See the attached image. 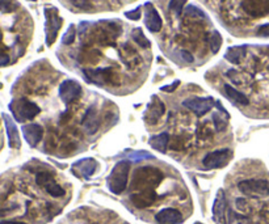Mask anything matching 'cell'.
I'll return each mask as SVG.
<instances>
[{"mask_svg": "<svg viewBox=\"0 0 269 224\" xmlns=\"http://www.w3.org/2000/svg\"><path fill=\"white\" fill-rule=\"evenodd\" d=\"M145 24H146V28L152 33H158L162 29V24H163L162 19L151 3L145 4Z\"/></svg>", "mask_w": 269, "mask_h": 224, "instance_id": "4fadbf2b", "label": "cell"}, {"mask_svg": "<svg viewBox=\"0 0 269 224\" xmlns=\"http://www.w3.org/2000/svg\"><path fill=\"white\" fill-rule=\"evenodd\" d=\"M228 212H230V210H228V206H227L225 193H223V190H219L218 194H217V198H215L214 206H213V216H214V220L219 224H226L227 214Z\"/></svg>", "mask_w": 269, "mask_h": 224, "instance_id": "7c38bea8", "label": "cell"}, {"mask_svg": "<svg viewBox=\"0 0 269 224\" xmlns=\"http://www.w3.org/2000/svg\"><path fill=\"white\" fill-rule=\"evenodd\" d=\"M164 112H166L164 104L160 101L159 97L154 96L151 98V102L148 104L146 113H145V121L150 125H154L159 121L160 117L164 114Z\"/></svg>", "mask_w": 269, "mask_h": 224, "instance_id": "5bb4252c", "label": "cell"}, {"mask_svg": "<svg viewBox=\"0 0 269 224\" xmlns=\"http://www.w3.org/2000/svg\"><path fill=\"white\" fill-rule=\"evenodd\" d=\"M242 8L249 16H265L269 13V0H243Z\"/></svg>", "mask_w": 269, "mask_h": 224, "instance_id": "8fae6325", "label": "cell"}, {"mask_svg": "<svg viewBox=\"0 0 269 224\" xmlns=\"http://www.w3.org/2000/svg\"><path fill=\"white\" fill-rule=\"evenodd\" d=\"M82 96V87L75 80H64L59 85V97L64 104H72Z\"/></svg>", "mask_w": 269, "mask_h": 224, "instance_id": "ba28073f", "label": "cell"}, {"mask_svg": "<svg viewBox=\"0 0 269 224\" xmlns=\"http://www.w3.org/2000/svg\"><path fill=\"white\" fill-rule=\"evenodd\" d=\"M221 45H222V37H221V34H219L217 30H214L210 37L211 51H213V53H218V50L221 49Z\"/></svg>", "mask_w": 269, "mask_h": 224, "instance_id": "4316f807", "label": "cell"}, {"mask_svg": "<svg viewBox=\"0 0 269 224\" xmlns=\"http://www.w3.org/2000/svg\"><path fill=\"white\" fill-rule=\"evenodd\" d=\"M179 85H180V81L176 80V81H173L171 85H166V87H162V91H163V92L171 93V92H173V91H175V89H176Z\"/></svg>", "mask_w": 269, "mask_h": 224, "instance_id": "d590c367", "label": "cell"}, {"mask_svg": "<svg viewBox=\"0 0 269 224\" xmlns=\"http://www.w3.org/2000/svg\"><path fill=\"white\" fill-rule=\"evenodd\" d=\"M185 15L188 17H200V19H206V15L202 12L201 9L194 7V5H188L185 8Z\"/></svg>", "mask_w": 269, "mask_h": 224, "instance_id": "f546056e", "label": "cell"}, {"mask_svg": "<svg viewBox=\"0 0 269 224\" xmlns=\"http://www.w3.org/2000/svg\"><path fill=\"white\" fill-rule=\"evenodd\" d=\"M232 152L227 148H223V149H218V151H214V152L207 153L204 160H202V164L205 168H209V169H218V168H223L228 164V161L231 160Z\"/></svg>", "mask_w": 269, "mask_h": 224, "instance_id": "52a82bcc", "label": "cell"}, {"mask_svg": "<svg viewBox=\"0 0 269 224\" xmlns=\"http://www.w3.org/2000/svg\"><path fill=\"white\" fill-rule=\"evenodd\" d=\"M162 172L154 167H142L134 173L133 178V189L137 191L154 190L152 187L156 186L162 180Z\"/></svg>", "mask_w": 269, "mask_h": 224, "instance_id": "6da1fadb", "label": "cell"}, {"mask_svg": "<svg viewBox=\"0 0 269 224\" xmlns=\"http://www.w3.org/2000/svg\"><path fill=\"white\" fill-rule=\"evenodd\" d=\"M45 17H46V26H45V30H46V45L47 46H51L54 43L57 36H58L59 29L62 28L63 19L59 17L57 8H53V7L51 8L50 7L45 8Z\"/></svg>", "mask_w": 269, "mask_h": 224, "instance_id": "5b68a950", "label": "cell"}, {"mask_svg": "<svg viewBox=\"0 0 269 224\" xmlns=\"http://www.w3.org/2000/svg\"><path fill=\"white\" fill-rule=\"evenodd\" d=\"M130 170V163L126 160L118 161L108 177V186L113 194H121L126 189L127 177Z\"/></svg>", "mask_w": 269, "mask_h": 224, "instance_id": "7a4b0ae2", "label": "cell"}, {"mask_svg": "<svg viewBox=\"0 0 269 224\" xmlns=\"http://www.w3.org/2000/svg\"><path fill=\"white\" fill-rule=\"evenodd\" d=\"M36 182H37V185L42 186L43 189L53 197H63L64 195V190L62 189V186H59L55 182L54 177L49 172L38 173L36 176Z\"/></svg>", "mask_w": 269, "mask_h": 224, "instance_id": "9c48e42d", "label": "cell"}, {"mask_svg": "<svg viewBox=\"0 0 269 224\" xmlns=\"http://www.w3.org/2000/svg\"><path fill=\"white\" fill-rule=\"evenodd\" d=\"M196 224H201V223H196Z\"/></svg>", "mask_w": 269, "mask_h": 224, "instance_id": "b9f144b4", "label": "cell"}, {"mask_svg": "<svg viewBox=\"0 0 269 224\" xmlns=\"http://www.w3.org/2000/svg\"><path fill=\"white\" fill-rule=\"evenodd\" d=\"M257 36H260V37H269V24L260 26L259 30H257Z\"/></svg>", "mask_w": 269, "mask_h": 224, "instance_id": "e575fe53", "label": "cell"}, {"mask_svg": "<svg viewBox=\"0 0 269 224\" xmlns=\"http://www.w3.org/2000/svg\"><path fill=\"white\" fill-rule=\"evenodd\" d=\"M30 1H36V0H30Z\"/></svg>", "mask_w": 269, "mask_h": 224, "instance_id": "60d3db41", "label": "cell"}, {"mask_svg": "<svg viewBox=\"0 0 269 224\" xmlns=\"http://www.w3.org/2000/svg\"><path fill=\"white\" fill-rule=\"evenodd\" d=\"M227 76L230 77L232 83H235V84H239L240 83V79H238V71H235V70L227 71Z\"/></svg>", "mask_w": 269, "mask_h": 224, "instance_id": "8d00e7d4", "label": "cell"}, {"mask_svg": "<svg viewBox=\"0 0 269 224\" xmlns=\"http://www.w3.org/2000/svg\"><path fill=\"white\" fill-rule=\"evenodd\" d=\"M186 1H188V0H171L168 5L169 11L175 13V15H180V13L183 12V8H184V5Z\"/></svg>", "mask_w": 269, "mask_h": 224, "instance_id": "f1b7e54d", "label": "cell"}, {"mask_svg": "<svg viewBox=\"0 0 269 224\" xmlns=\"http://www.w3.org/2000/svg\"><path fill=\"white\" fill-rule=\"evenodd\" d=\"M168 142H169V135L167 134V132H162L160 135L151 136L150 140H148L150 146H151L154 149H156V151H159V152L162 153H164L166 151H167Z\"/></svg>", "mask_w": 269, "mask_h": 224, "instance_id": "603a6c76", "label": "cell"}, {"mask_svg": "<svg viewBox=\"0 0 269 224\" xmlns=\"http://www.w3.org/2000/svg\"><path fill=\"white\" fill-rule=\"evenodd\" d=\"M71 3L74 7L79 9H83L85 12H89L93 9L92 0H71Z\"/></svg>", "mask_w": 269, "mask_h": 224, "instance_id": "83f0119b", "label": "cell"}, {"mask_svg": "<svg viewBox=\"0 0 269 224\" xmlns=\"http://www.w3.org/2000/svg\"><path fill=\"white\" fill-rule=\"evenodd\" d=\"M215 106H217V109L219 110V113H215V114L213 115L214 126L218 131H225L227 129V125H228V118H230V115H228L226 109L223 108L222 104L219 101L215 102Z\"/></svg>", "mask_w": 269, "mask_h": 224, "instance_id": "44dd1931", "label": "cell"}, {"mask_svg": "<svg viewBox=\"0 0 269 224\" xmlns=\"http://www.w3.org/2000/svg\"><path fill=\"white\" fill-rule=\"evenodd\" d=\"M82 125H83L85 131L88 132V134H95L99 130V127H100V119H99L96 109L93 106L87 109L84 117H83V121H82Z\"/></svg>", "mask_w": 269, "mask_h": 224, "instance_id": "ac0fdd59", "label": "cell"}, {"mask_svg": "<svg viewBox=\"0 0 269 224\" xmlns=\"http://www.w3.org/2000/svg\"><path fill=\"white\" fill-rule=\"evenodd\" d=\"M158 224H180L183 223V215L175 208H164L155 216Z\"/></svg>", "mask_w": 269, "mask_h": 224, "instance_id": "e0dca14e", "label": "cell"}, {"mask_svg": "<svg viewBox=\"0 0 269 224\" xmlns=\"http://www.w3.org/2000/svg\"><path fill=\"white\" fill-rule=\"evenodd\" d=\"M9 64V55L4 50L0 49V67Z\"/></svg>", "mask_w": 269, "mask_h": 224, "instance_id": "836d02e7", "label": "cell"}, {"mask_svg": "<svg viewBox=\"0 0 269 224\" xmlns=\"http://www.w3.org/2000/svg\"><path fill=\"white\" fill-rule=\"evenodd\" d=\"M238 187L244 195L253 198L269 195V182L267 180H244L238 184Z\"/></svg>", "mask_w": 269, "mask_h": 224, "instance_id": "8992f818", "label": "cell"}, {"mask_svg": "<svg viewBox=\"0 0 269 224\" xmlns=\"http://www.w3.org/2000/svg\"><path fill=\"white\" fill-rule=\"evenodd\" d=\"M129 157L133 161H139L145 160V159H150V157H152V155L148 152H145V151H137V152H130Z\"/></svg>", "mask_w": 269, "mask_h": 224, "instance_id": "1f68e13d", "label": "cell"}, {"mask_svg": "<svg viewBox=\"0 0 269 224\" xmlns=\"http://www.w3.org/2000/svg\"><path fill=\"white\" fill-rule=\"evenodd\" d=\"M125 16L129 19V20H139L141 19V7H138L137 9H133V11H129V12L125 13Z\"/></svg>", "mask_w": 269, "mask_h": 224, "instance_id": "d6a6232c", "label": "cell"}, {"mask_svg": "<svg viewBox=\"0 0 269 224\" xmlns=\"http://www.w3.org/2000/svg\"><path fill=\"white\" fill-rule=\"evenodd\" d=\"M3 118H4L5 129H7V134H8L9 147L20 148L21 147V140H20V135H19V131H17V127L15 126V122L7 114H3Z\"/></svg>", "mask_w": 269, "mask_h": 224, "instance_id": "ffe728a7", "label": "cell"}, {"mask_svg": "<svg viewBox=\"0 0 269 224\" xmlns=\"http://www.w3.org/2000/svg\"><path fill=\"white\" fill-rule=\"evenodd\" d=\"M244 55H246V47L234 46V47H230V49L227 50L225 58H226L228 62H231V63L238 64L240 63V60L243 59Z\"/></svg>", "mask_w": 269, "mask_h": 224, "instance_id": "cb8c5ba5", "label": "cell"}, {"mask_svg": "<svg viewBox=\"0 0 269 224\" xmlns=\"http://www.w3.org/2000/svg\"><path fill=\"white\" fill-rule=\"evenodd\" d=\"M0 224H25V223H20V222H8V220H4V222H0Z\"/></svg>", "mask_w": 269, "mask_h": 224, "instance_id": "f35d334b", "label": "cell"}, {"mask_svg": "<svg viewBox=\"0 0 269 224\" xmlns=\"http://www.w3.org/2000/svg\"><path fill=\"white\" fill-rule=\"evenodd\" d=\"M22 134L30 147H36L42 139L43 129L37 123H30V125L22 126Z\"/></svg>", "mask_w": 269, "mask_h": 224, "instance_id": "9a60e30c", "label": "cell"}, {"mask_svg": "<svg viewBox=\"0 0 269 224\" xmlns=\"http://www.w3.org/2000/svg\"><path fill=\"white\" fill-rule=\"evenodd\" d=\"M183 105L192 110L194 114L204 115L214 105V100L211 97H190L186 98Z\"/></svg>", "mask_w": 269, "mask_h": 224, "instance_id": "30bf717a", "label": "cell"}, {"mask_svg": "<svg viewBox=\"0 0 269 224\" xmlns=\"http://www.w3.org/2000/svg\"><path fill=\"white\" fill-rule=\"evenodd\" d=\"M180 54H181V56H183V59H184L185 62H188V63H192V62H193V56H192V55H190V53H188V51L183 50Z\"/></svg>", "mask_w": 269, "mask_h": 224, "instance_id": "74e56055", "label": "cell"}, {"mask_svg": "<svg viewBox=\"0 0 269 224\" xmlns=\"http://www.w3.org/2000/svg\"><path fill=\"white\" fill-rule=\"evenodd\" d=\"M96 169V161L91 159V157H87V159H83V160L76 161L74 167H72V170L76 176H80V177L88 178L91 177Z\"/></svg>", "mask_w": 269, "mask_h": 224, "instance_id": "2e32d148", "label": "cell"}, {"mask_svg": "<svg viewBox=\"0 0 269 224\" xmlns=\"http://www.w3.org/2000/svg\"><path fill=\"white\" fill-rule=\"evenodd\" d=\"M131 37H133V39H134V42L137 43V45H139L141 47H147L148 49V47L151 46V43H150V41L146 38V36L143 34L141 28H137V29L133 30Z\"/></svg>", "mask_w": 269, "mask_h": 224, "instance_id": "d4e9b609", "label": "cell"}, {"mask_svg": "<svg viewBox=\"0 0 269 224\" xmlns=\"http://www.w3.org/2000/svg\"><path fill=\"white\" fill-rule=\"evenodd\" d=\"M84 75L87 80L93 84L100 85V87H103V85H118V83H120V77L112 67L96 68V70L87 68V70H84Z\"/></svg>", "mask_w": 269, "mask_h": 224, "instance_id": "277c9868", "label": "cell"}, {"mask_svg": "<svg viewBox=\"0 0 269 224\" xmlns=\"http://www.w3.org/2000/svg\"><path fill=\"white\" fill-rule=\"evenodd\" d=\"M156 193L154 190H142L137 191L135 194L131 195V202L134 206L139 208L148 207L155 202Z\"/></svg>", "mask_w": 269, "mask_h": 224, "instance_id": "d6986e66", "label": "cell"}, {"mask_svg": "<svg viewBox=\"0 0 269 224\" xmlns=\"http://www.w3.org/2000/svg\"><path fill=\"white\" fill-rule=\"evenodd\" d=\"M1 87H3V85H1V83H0V89H1Z\"/></svg>", "mask_w": 269, "mask_h": 224, "instance_id": "ab89813d", "label": "cell"}, {"mask_svg": "<svg viewBox=\"0 0 269 224\" xmlns=\"http://www.w3.org/2000/svg\"><path fill=\"white\" fill-rule=\"evenodd\" d=\"M225 93H226V97L228 98L234 105L240 106L248 105V104H249V100L247 98V96L243 94L242 92H239V91H236V89L234 88V87H231V85H225Z\"/></svg>", "mask_w": 269, "mask_h": 224, "instance_id": "7402d4cb", "label": "cell"}, {"mask_svg": "<svg viewBox=\"0 0 269 224\" xmlns=\"http://www.w3.org/2000/svg\"><path fill=\"white\" fill-rule=\"evenodd\" d=\"M74 39H75V26L70 25L67 32L62 37V42H63V45H71L74 42Z\"/></svg>", "mask_w": 269, "mask_h": 224, "instance_id": "4dcf8cb0", "label": "cell"}, {"mask_svg": "<svg viewBox=\"0 0 269 224\" xmlns=\"http://www.w3.org/2000/svg\"><path fill=\"white\" fill-rule=\"evenodd\" d=\"M19 7L16 0H0V12H13Z\"/></svg>", "mask_w": 269, "mask_h": 224, "instance_id": "484cf974", "label": "cell"}, {"mask_svg": "<svg viewBox=\"0 0 269 224\" xmlns=\"http://www.w3.org/2000/svg\"><path fill=\"white\" fill-rule=\"evenodd\" d=\"M9 109L12 112V114L15 115V119L19 122H24V121H29L33 119L36 115L41 112V109L38 108L36 104L30 102L26 98H17L13 100L9 104Z\"/></svg>", "mask_w": 269, "mask_h": 224, "instance_id": "3957f363", "label": "cell"}]
</instances>
